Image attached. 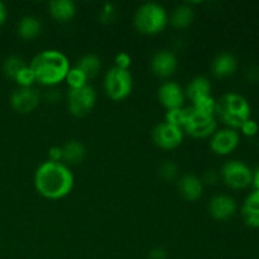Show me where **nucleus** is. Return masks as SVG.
I'll return each instance as SVG.
<instances>
[{
  "mask_svg": "<svg viewBox=\"0 0 259 259\" xmlns=\"http://www.w3.org/2000/svg\"><path fill=\"white\" fill-rule=\"evenodd\" d=\"M252 109L247 98L238 93H227L217 100L215 118L230 129H239L244 121L250 119Z\"/></svg>",
  "mask_w": 259,
  "mask_h": 259,
  "instance_id": "obj_3",
  "label": "nucleus"
},
{
  "mask_svg": "<svg viewBox=\"0 0 259 259\" xmlns=\"http://www.w3.org/2000/svg\"><path fill=\"white\" fill-rule=\"evenodd\" d=\"M168 24V13L157 3H144L134 14V25L143 34L161 33Z\"/></svg>",
  "mask_w": 259,
  "mask_h": 259,
  "instance_id": "obj_4",
  "label": "nucleus"
},
{
  "mask_svg": "<svg viewBox=\"0 0 259 259\" xmlns=\"http://www.w3.org/2000/svg\"><path fill=\"white\" fill-rule=\"evenodd\" d=\"M238 61L232 53H219L211 62V72L215 77L224 78L234 75L237 72Z\"/></svg>",
  "mask_w": 259,
  "mask_h": 259,
  "instance_id": "obj_16",
  "label": "nucleus"
},
{
  "mask_svg": "<svg viewBox=\"0 0 259 259\" xmlns=\"http://www.w3.org/2000/svg\"><path fill=\"white\" fill-rule=\"evenodd\" d=\"M209 212L215 220L225 222L237 212V202L232 196L225 194L215 195L209 202Z\"/></svg>",
  "mask_w": 259,
  "mask_h": 259,
  "instance_id": "obj_14",
  "label": "nucleus"
},
{
  "mask_svg": "<svg viewBox=\"0 0 259 259\" xmlns=\"http://www.w3.org/2000/svg\"><path fill=\"white\" fill-rule=\"evenodd\" d=\"M184 131L181 128L168 124L167 121L157 124L152 131V138L154 144L161 149L171 151L181 146L184 141Z\"/></svg>",
  "mask_w": 259,
  "mask_h": 259,
  "instance_id": "obj_9",
  "label": "nucleus"
},
{
  "mask_svg": "<svg viewBox=\"0 0 259 259\" xmlns=\"http://www.w3.org/2000/svg\"><path fill=\"white\" fill-rule=\"evenodd\" d=\"M132 65V57L126 52H119L115 56V67L121 68V70H129Z\"/></svg>",
  "mask_w": 259,
  "mask_h": 259,
  "instance_id": "obj_32",
  "label": "nucleus"
},
{
  "mask_svg": "<svg viewBox=\"0 0 259 259\" xmlns=\"http://www.w3.org/2000/svg\"><path fill=\"white\" fill-rule=\"evenodd\" d=\"M40 95L34 88H18L10 96V104L20 114L32 113L39 105Z\"/></svg>",
  "mask_w": 259,
  "mask_h": 259,
  "instance_id": "obj_11",
  "label": "nucleus"
},
{
  "mask_svg": "<svg viewBox=\"0 0 259 259\" xmlns=\"http://www.w3.org/2000/svg\"><path fill=\"white\" fill-rule=\"evenodd\" d=\"M76 67L78 70L82 71L88 78H93L98 76V73L101 70V61L94 53H88V55L82 56L80 60L76 63Z\"/></svg>",
  "mask_w": 259,
  "mask_h": 259,
  "instance_id": "obj_23",
  "label": "nucleus"
},
{
  "mask_svg": "<svg viewBox=\"0 0 259 259\" xmlns=\"http://www.w3.org/2000/svg\"><path fill=\"white\" fill-rule=\"evenodd\" d=\"M158 175L163 181L171 182L179 175V167L176 163H174L172 161H164L163 163H161L158 168Z\"/></svg>",
  "mask_w": 259,
  "mask_h": 259,
  "instance_id": "obj_28",
  "label": "nucleus"
},
{
  "mask_svg": "<svg viewBox=\"0 0 259 259\" xmlns=\"http://www.w3.org/2000/svg\"><path fill=\"white\" fill-rule=\"evenodd\" d=\"M29 67L40 85L55 86L66 78L70 62L65 53L57 50H45L35 55L30 61Z\"/></svg>",
  "mask_w": 259,
  "mask_h": 259,
  "instance_id": "obj_2",
  "label": "nucleus"
},
{
  "mask_svg": "<svg viewBox=\"0 0 259 259\" xmlns=\"http://www.w3.org/2000/svg\"><path fill=\"white\" fill-rule=\"evenodd\" d=\"M177 189L180 195L187 201H196L202 196L204 192V184L197 176L191 174H186L180 177L177 182Z\"/></svg>",
  "mask_w": 259,
  "mask_h": 259,
  "instance_id": "obj_15",
  "label": "nucleus"
},
{
  "mask_svg": "<svg viewBox=\"0 0 259 259\" xmlns=\"http://www.w3.org/2000/svg\"><path fill=\"white\" fill-rule=\"evenodd\" d=\"M50 13L58 22L71 20L76 14V4L71 0H53L50 3Z\"/></svg>",
  "mask_w": 259,
  "mask_h": 259,
  "instance_id": "obj_21",
  "label": "nucleus"
},
{
  "mask_svg": "<svg viewBox=\"0 0 259 259\" xmlns=\"http://www.w3.org/2000/svg\"><path fill=\"white\" fill-rule=\"evenodd\" d=\"M86 148L80 141L71 139L62 146V162L65 164H78L85 159Z\"/></svg>",
  "mask_w": 259,
  "mask_h": 259,
  "instance_id": "obj_18",
  "label": "nucleus"
},
{
  "mask_svg": "<svg viewBox=\"0 0 259 259\" xmlns=\"http://www.w3.org/2000/svg\"><path fill=\"white\" fill-rule=\"evenodd\" d=\"M65 80L66 82H67V85L70 86V89H81L83 88V86L88 85L89 78L86 77V75L82 71L78 70L75 66V67H71L70 70H68Z\"/></svg>",
  "mask_w": 259,
  "mask_h": 259,
  "instance_id": "obj_27",
  "label": "nucleus"
},
{
  "mask_svg": "<svg viewBox=\"0 0 259 259\" xmlns=\"http://www.w3.org/2000/svg\"><path fill=\"white\" fill-rule=\"evenodd\" d=\"M245 77L249 82H259V66H250L245 72Z\"/></svg>",
  "mask_w": 259,
  "mask_h": 259,
  "instance_id": "obj_36",
  "label": "nucleus"
},
{
  "mask_svg": "<svg viewBox=\"0 0 259 259\" xmlns=\"http://www.w3.org/2000/svg\"><path fill=\"white\" fill-rule=\"evenodd\" d=\"M239 129H240V132H242L243 136L248 137V138H252V137H255L258 134L259 125L254 119L250 118V119H248L247 121H244Z\"/></svg>",
  "mask_w": 259,
  "mask_h": 259,
  "instance_id": "obj_30",
  "label": "nucleus"
},
{
  "mask_svg": "<svg viewBox=\"0 0 259 259\" xmlns=\"http://www.w3.org/2000/svg\"><path fill=\"white\" fill-rule=\"evenodd\" d=\"M18 34L25 40H30L37 38L42 32V23L38 18L33 15H25L18 23Z\"/></svg>",
  "mask_w": 259,
  "mask_h": 259,
  "instance_id": "obj_19",
  "label": "nucleus"
},
{
  "mask_svg": "<svg viewBox=\"0 0 259 259\" xmlns=\"http://www.w3.org/2000/svg\"><path fill=\"white\" fill-rule=\"evenodd\" d=\"M240 143V136L237 131L230 128L219 129L210 139V148L215 154L228 156L238 148Z\"/></svg>",
  "mask_w": 259,
  "mask_h": 259,
  "instance_id": "obj_10",
  "label": "nucleus"
},
{
  "mask_svg": "<svg viewBox=\"0 0 259 259\" xmlns=\"http://www.w3.org/2000/svg\"><path fill=\"white\" fill-rule=\"evenodd\" d=\"M194 9L189 4H181L172 10L171 15L168 17V22L177 29H184L194 22Z\"/></svg>",
  "mask_w": 259,
  "mask_h": 259,
  "instance_id": "obj_22",
  "label": "nucleus"
},
{
  "mask_svg": "<svg viewBox=\"0 0 259 259\" xmlns=\"http://www.w3.org/2000/svg\"><path fill=\"white\" fill-rule=\"evenodd\" d=\"M48 161L62 162V147H51V148L48 149Z\"/></svg>",
  "mask_w": 259,
  "mask_h": 259,
  "instance_id": "obj_34",
  "label": "nucleus"
},
{
  "mask_svg": "<svg viewBox=\"0 0 259 259\" xmlns=\"http://www.w3.org/2000/svg\"><path fill=\"white\" fill-rule=\"evenodd\" d=\"M149 259H167V250L163 247H154L149 250Z\"/></svg>",
  "mask_w": 259,
  "mask_h": 259,
  "instance_id": "obj_35",
  "label": "nucleus"
},
{
  "mask_svg": "<svg viewBox=\"0 0 259 259\" xmlns=\"http://www.w3.org/2000/svg\"><path fill=\"white\" fill-rule=\"evenodd\" d=\"M252 185L254 186V190H259V166L253 171Z\"/></svg>",
  "mask_w": 259,
  "mask_h": 259,
  "instance_id": "obj_38",
  "label": "nucleus"
},
{
  "mask_svg": "<svg viewBox=\"0 0 259 259\" xmlns=\"http://www.w3.org/2000/svg\"><path fill=\"white\" fill-rule=\"evenodd\" d=\"M14 80L19 85V88H33V83L37 82L34 73L29 66H25L23 70H20V72L15 76Z\"/></svg>",
  "mask_w": 259,
  "mask_h": 259,
  "instance_id": "obj_29",
  "label": "nucleus"
},
{
  "mask_svg": "<svg viewBox=\"0 0 259 259\" xmlns=\"http://www.w3.org/2000/svg\"><path fill=\"white\" fill-rule=\"evenodd\" d=\"M179 67V61L174 52L167 50L158 51L154 53L151 60V70L156 76L167 78L174 75Z\"/></svg>",
  "mask_w": 259,
  "mask_h": 259,
  "instance_id": "obj_13",
  "label": "nucleus"
},
{
  "mask_svg": "<svg viewBox=\"0 0 259 259\" xmlns=\"http://www.w3.org/2000/svg\"><path fill=\"white\" fill-rule=\"evenodd\" d=\"M220 179V172L215 171V169H207L206 172L204 174V177H202V184H209V185H214L219 181Z\"/></svg>",
  "mask_w": 259,
  "mask_h": 259,
  "instance_id": "obj_33",
  "label": "nucleus"
},
{
  "mask_svg": "<svg viewBox=\"0 0 259 259\" xmlns=\"http://www.w3.org/2000/svg\"><path fill=\"white\" fill-rule=\"evenodd\" d=\"M218 123L217 118L214 115H205V114H200L197 111L192 110L190 111V115L187 118L186 124L184 126V133L186 132L194 138H207L211 137L212 134L217 132Z\"/></svg>",
  "mask_w": 259,
  "mask_h": 259,
  "instance_id": "obj_8",
  "label": "nucleus"
},
{
  "mask_svg": "<svg viewBox=\"0 0 259 259\" xmlns=\"http://www.w3.org/2000/svg\"><path fill=\"white\" fill-rule=\"evenodd\" d=\"M185 90L181 85L174 81H166L158 89V100L167 110L182 108L185 103Z\"/></svg>",
  "mask_w": 259,
  "mask_h": 259,
  "instance_id": "obj_12",
  "label": "nucleus"
},
{
  "mask_svg": "<svg viewBox=\"0 0 259 259\" xmlns=\"http://www.w3.org/2000/svg\"><path fill=\"white\" fill-rule=\"evenodd\" d=\"M104 90L114 101H121L128 98L133 90V76L129 70L111 67L104 77Z\"/></svg>",
  "mask_w": 259,
  "mask_h": 259,
  "instance_id": "obj_5",
  "label": "nucleus"
},
{
  "mask_svg": "<svg viewBox=\"0 0 259 259\" xmlns=\"http://www.w3.org/2000/svg\"><path fill=\"white\" fill-rule=\"evenodd\" d=\"M210 93H211V83H210L209 78H206L205 76H197V77L192 78L185 89V95L191 101L211 95Z\"/></svg>",
  "mask_w": 259,
  "mask_h": 259,
  "instance_id": "obj_20",
  "label": "nucleus"
},
{
  "mask_svg": "<svg viewBox=\"0 0 259 259\" xmlns=\"http://www.w3.org/2000/svg\"><path fill=\"white\" fill-rule=\"evenodd\" d=\"M220 179L233 190H244L252 185L253 171L247 163L239 159H230L223 164Z\"/></svg>",
  "mask_w": 259,
  "mask_h": 259,
  "instance_id": "obj_6",
  "label": "nucleus"
},
{
  "mask_svg": "<svg viewBox=\"0 0 259 259\" xmlns=\"http://www.w3.org/2000/svg\"><path fill=\"white\" fill-rule=\"evenodd\" d=\"M96 93L93 86L86 85L81 89H70L67 94V108L73 116L82 118L94 109Z\"/></svg>",
  "mask_w": 259,
  "mask_h": 259,
  "instance_id": "obj_7",
  "label": "nucleus"
},
{
  "mask_svg": "<svg viewBox=\"0 0 259 259\" xmlns=\"http://www.w3.org/2000/svg\"><path fill=\"white\" fill-rule=\"evenodd\" d=\"M116 17V9L114 8L113 4H105L101 9L100 14H99V18L103 23H110L115 19Z\"/></svg>",
  "mask_w": 259,
  "mask_h": 259,
  "instance_id": "obj_31",
  "label": "nucleus"
},
{
  "mask_svg": "<svg viewBox=\"0 0 259 259\" xmlns=\"http://www.w3.org/2000/svg\"><path fill=\"white\" fill-rule=\"evenodd\" d=\"M242 218L248 227L259 229V190H254L245 197L242 205Z\"/></svg>",
  "mask_w": 259,
  "mask_h": 259,
  "instance_id": "obj_17",
  "label": "nucleus"
},
{
  "mask_svg": "<svg viewBox=\"0 0 259 259\" xmlns=\"http://www.w3.org/2000/svg\"><path fill=\"white\" fill-rule=\"evenodd\" d=\"M7 17H8L7 7H5L4 3L0 2V27H2V25L5 23V20H7Z\"/></svg>",
  "mask_w": 259,
  "mask_h": 259,
  "instance_id": "obj_37",
  "label": "nucleus"
},
{
  "mask_svg": "<svg viewBox=\"0 0 259 259\" xmlns=\"http://www.w3.org/2000/svg\"><path fill=\"white\" fill-rule=\"evenodd\" d=\"M33 181L40 196L48 200H60L72 191L75 177L70 167L63 162L46 161L35 169Z\"/></svg>",
  "mask_w": 259,
  "mask_h": 259,
  "instance_id": "obj_1",
  "label": "nucleus"
},
{
  "mask_svg": "<svg viewBox=\"0 0 259 259\" xmlns=\"http://www.w3.org/2000/svg\"><path fill=\"white\" fill-rule=\"evenodd\" d=\"M192 110L197 111L200 114H205V115H214L215 110H217V100L212 98L211 95L204 96L197 100L192 101Z\"/></svg>",
  "mask_w": 259,
  "mask_h": 259,
  "instance_id": "obj_25",
  "label": "nucleus"
},
{
  "mask_svg": "<svg viewBox=\"0 0 259 259\" xmlns=\"http://www.w3.org/2000/svg\"><path fill=\"white\" fill-rule=\"evenodd\" d=\"M190 111H191V108H177L172 109V110H167L166 113V120L168 124H172V125L177 126V128L184 129L185 124H186L187 118L190 115Z\"/></svg>",
  "mask_w": 259,
  "mask_h": 259,
  "instance_id": "obj_24",
  "label": "nucleus"
},
{
  "mask_svg": "<svg viewBox=\"0 0 259 259\" xmlns=\"http://www.w3.org/2000/svg\"><path fill=\"white\" fill-rule=\"evenodd\" d=\"M25 66L27 65H25L24 60H23L22 57H19V56H9V57L4 61V63H3V71H4V73L8 77L14 80L15 76H17L18 73L20 72V70H23Z\"/></svg>",
  "mask_w": 259,
  "mask_h": 259,
  "instance_id": "obj_26",
  "label": "nucleus"
}]
</instances>
